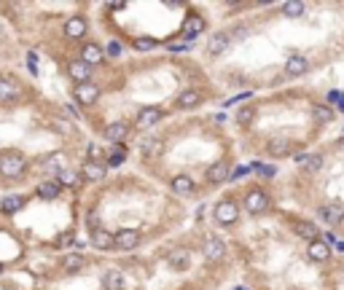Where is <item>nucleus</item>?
<instances>
[{"label": "nucleus", "instance_id": "nucleus-1", "mask_svg": "<svg viewBox=\"0 0 344 290\" xmlns=\"http://www.w3.org/2000/svg\"><path fill=\"white\" fill-rule=\"evenodd\" d=\"M0 175L6 180H19V177L27 175V158L19 153V151H3L0 153Z\"/></svg>", "mask_w": 344, "mask_h": 290}, {"label": "nucleus", "instance_id": "nucleus-2", "mask_svg": "<svg viewBox=\"0 0 344 290\" xmlns=\"http://www.w3.org/2000/svg\"><path fill=\"white\" fill-rule=\"evenodd\" d=\"M245 210L250 215H264L269 210V194L264 188H247L245 191Z\"/></svg>", "mask_w": 344, "mask_h": 290}, {"label": "nucleus", "instance_id": "nucleus-3", "mask_svg": "<svg viewBox=\"0 0 344 290\" xmlns=\"http://www.w3.org/2000/svg\"><path fill=\"white\" fill-rule=\"evenodd\" d=\"M213 218L218 226H234L237 218H240V207L232 202V199H221L213 210Z\"/></svg>", "mask_w": 344, "mask_h": 290}, {"label": "nucleus", "instance_id": "nucleus-4", "mask_svg": "<svg viewBox=\"0 0 344 290\" xmlns=\"http://www.w3.org/2000/svg\"><path fill=\"white\" fill-rule=\"evenodd\" d=\"M140 245V231L137 229H119L113 234V247L116 250H135Z\"/></svg>", "mask_w": 344, "mask_h": 290}, {"label": "nucleus", "instance_id": "nucleus-5", "mask_svg": "<svg viewBox=\"0 0 344 290\" xmlns=\"http://www.w3.org/2000/svg\"><path fill=\"white\" fill-rule=\"evenodd\" d=\"M161 108H156V105H142L140 110H137V118H135V124L140 126V129H151V126H156L159 121H161Z\"/></svg>", "mask_w": 344, "mask_h": 290}, {"label": "nucleus", "instance_id": "nucleus-6", "mask_svg": "<svg viewBox=\"0 0 344 290\" xmlns=\"http://www.w3.org/2000/svg\"><path fill=\"white\" fill-rule=\"evenodd\" d=\"M73 94H75V100H78V105L89 108V105H94V102L100 100V89L94 86V83H75Z\"/></svg>", "mask_w": 344, "mask_h": 290}, {"label": "nucleus", "instance_id": "nucleus-7", "mask_svg": "<svg viewBox=\"0 0 344 290\" xmlns=\"http://www.w3.org/2000/svg\"><path fill=\"white\" fill-rule=\"evenodd\" d=\"M202 255L207 258V261H223L226 258V245L218 237H207L205 239V245H202Z\"/></svg>", "mask_w": 344, "mask_h": 290}, {"label": "nucleus", "instance_id": "nucleus-8", "mask_svg": "<svg viewBox=\"0 0 344 290\" xmlns=\"http://www.w3.org/2000/svg\"><path fill=\"white\" fill-rule=\"evenodd\" d=\"M291 229H293L296 237H301V239H307V242L320 239V231H318V226H314L312 220H301V218H296V220H291Z\"/></svg>", "mask_w": 344, "mask_h": 290}, {"label": "nucleus", "instance_id": "nucleus-9", "mask_svg": "<svg viewBox=\"0 0 344 290\" xmlns=\"http://www.w3.org/2000/svg\"><path fill=\"white\" fill-rule=\"evenodd\" d=\"M307 70H309V59L304 54H291L288 62H285V76H291V78H299Z\"/></svg>", "mask_w": 344, "mask_h": 290}, {"label": "nucleus", "instance_id": "nucleus-10", "mask_svg": "<svg viewBox=\"0 0 344 290\" xmlns=\"http://www.w3.org/2000/svg\"><path fill=\"white\" fill-rule=\"evenodd\" d=\"M205 177H207L210 185H221V183H226L228 177H232V167H228V162H215V164L207 170Z\"/></svg>", "mask_w": 344, "mask_h": 290}, {"label": "nucleus", "instance_id": "nucleus-11", "mask_svg": "<svg viewBox=\"0 0 344 290\" xmlns=\"http://www.w3.org/2000/svg\"><path fill=\"white\" fill-rule=\"evenodd\" d=\"M105 137H108L113 145H121L124 140L129 137V124L127 121H110V124L105 126Z\"/></svg>", "mask_w": 344, "mask_h": 290}, {"label": "nucleus", "instance_id": "nucleus-12", "mask_svg": "<svg viewBox=\"0 0 344 290\" xmlns=\"http://www.w3.org/2000/svg\"><path fill=\"white\" fill-rule=\"evenodd\" d=\"M202 105V91L199 89H186V91H180L178 100H175V108L180 110H194Z\"/></svg>", "mask_w": 344, "mask_h": 290}, {"label": "nucleus", "instance_id": "nucleus-13", "mask_svg": "<svg viewBox=\"0 0 344 290\" xmlns=\"http://www.w3.org/2000/svg\"><path fill=\"white\" fill-rule=\"evenodd\" d=\"M228 43H232V35L228 33H215L207 41V57H221V54H226Z\"/></svg>", "mask_w": 344, "mask_h": 290}, {"label": "nucleus", "instance_id": "nucleus-14", "mask_svg": "<svg viewBox=\"0 0 344 290\" xmlns=\"http://www.w3.org/2000/svg\"><path fill=\"white\" fill-rule=\"evenodd\" d=\"M266 151H269V156H274V158H282V156H291L293 145H291L288 137H269Z\"/></svg>", "mask_w": 344, "mask_h": 290}, {"label": "nucleus", "instance_id": "nucleus-15", "mask_svg": "<svg viewBox=\"0 0 344 290\" xmlns=\"http://www.w3.org/2000/svg\"><path fill=\"white\" fill-rule=\"evenodd\" d=\"M320 218L328 223V226H339V223L344 220V207L339 202H333V204H323L320 207Z\"/></svg>", "mask_w": 344, "mask_h": 290}, {"label": "nucleus", "instance_id": "nucleus-16", "mask_svg": "<svg viewBox=\"0 0 344 290\" xmlns=\"http://www.w3.org/2000/svg\"><path fill=\"white\" fill-rule=\"evenodd\" d=\"M307 255L314 261V264H326V261L331 258V247H328V242H323V239H314V242H309Z\"/></svg>", "mask_w": 344, "mask_h": 290}, {"label": "nucleus", "instance_id": "nucleus-17", "mask_svg": "<svg viewBox=\"0 0 344 290\" xmlns=\"http://www.w3.org/2000/svg\"><path fill=\"white\" fill-rule=\"evenodd\" d=\"M89 242H92V247H97V250H110L113 247V234L102 226H94Z\"/></svg>", "mask_w": 344, "mask_h": 290}, {"label": "nucleus", "instance_id": "nucleus-18", "mask_svg": "<svg viewBox=\"0 0 344 290\" xmlns=\"http://www.w3.org/2000/svg\"><path fill=\"white\" fill-rule=\"evenodd\" d=\"M68 73H70V78L75 83H89V78H92V68L86 62H81V59H73L68 65Z\"/></svg>", "mask_w": 344, "mask_h": 290}, {"label": "nucleus", "instance_id": "nucleus-19", "mask_svg": "<svg viewBox=\"0 0 344 290\" xmlns=\"http://www.w3.org/2000/svg\"><path fill=\"white\" fill-rule=\"evenodd\" d=\"M105 59V51H102V46L97 43H83V49H81V62H86L92 68V65H100Z\"/></svg>", "mask_w": 344, "mask_h": 290}, {"label": "nucleus", "instance_id": "nucleus-20", "mask_svg": "<svg viewBox=\"0 0 344 290\" xmlns=\"http://www.w3.org/2000/svg\"><path fill=\"white\" fill-rule=\"evenodd\" d=\"M199 33H205V19L199 14H188L183 19V35L186 38H196Z\"/></svg>", "mask_w": 344, "mask_h": 290}, {"label": "nucleus", "instance_id": "nucleus-21", "mask_svg": "<svg viewBox=\"0 0 344 290\" xmlns=\"http://www.w3.org/2000/svg\"><path fill=\"white\" fill-rule=\"evenodd\" d=\"M105 175H108V170H105V164L86 162V164L81 167V177H83V180H89V183H97V180H102Z\"/></svg>", "mask_w": 344, "mask_h": 290}, {"label": "nucleus", "instance_id": "nucleus-22", "mask_svg": "<svg viewBox=\"0 0 344 290\" xmlns=\"http://www.w3.org/2000/svg\"><path fill=\"white\" fill-rule=\"evenodd\" d=\"M65 35H68L70 41H78L86 35V19L83 16H73V19L65 22Z\"/></svg>", "mask_w": 344, "mask_h": 290}, {"label": "nucleus", "instance_id": "nucleus-23", "mask_svg": "<svg viewBox=\"0 0 344 290\" xmlns=\"http://www.w3.org/2000/svg\"><path fill=\"white\" fill-rule=\"evenodd\" d=\"M169 188L180 196H188V194H194V180H191L188 175H175L169 180Z\"/></svg>", "mask_w": 344, "mask_h": 290}, {"label": "nucleus", "instance_id": "nucleus-24", "mask_svg": "<svg viewBox=\"0 0 344 290\" xmlns=\"http://www.w3.org/2000/svg\"><path fill=\"white\" fill-rule=\"evenodd\" d=\"M60 194H62V185H60V180H46V183H41V185H38V196H41V199H46V202L56 199Z\"/></svg>", "mask_w": 344, "mask_h": 290}, {"label": "nucleus", "instance_id": "nucleus-25", "mask_svg": "<svg viewBox=\"0 0 344 290\" xmlns=\"http://www.w3.org/2000/svg\"><path fill=\"white\" fill-rule=\"evenodd\" d=\"M102 287L105 290H124V287H127V279H124L121 271L113 269V271H108V274L102 277Z\"/></svg>", "mask_w": 344, "mask_h": 290}, {"label": "nucleus", "instance_id": "nucleus-26", "mask_svg": "<svg viewBox=\"0 0 344 290\" xmlns=\"http://www.w3.org/2000/svg\"><path fill=\"white\" fill-rule=\"evenodd\" d=\"M83 266H86V258L81 252H70V255H65V261H62V269L68 271V274H75V271H81Z\"/></svg>", "mask_w": 344, "mask_h": 290}, {"label": "nucleus", "instance_id": "nucleus-27", "mask_svg": "<svg viewBox=\"0 0 344 290\" xmlns=\"http://www.w3.org/2000/svg\"><path fill=\"white\" fill-rule=\"evenodd\" d=\"M24 207V196H19V194H11V196H6L3 202H0V210H3L6 215H14Z\"/></svg>", "mask_w": 344, "mask_h": 290}, {"label": "nucleus", "instance_id": "nucleus-28", "mask_svg": "<svg viewBox=\"0 0 344 290\" xmlns=\"http://www.w3.org/2000/svg\"><path fill=\"white\" fill-rule=\"evenodd\" d=\"M19 97V86L8 78H0V102H11Z\"/></svg>", "mask_w": 344, "mask_h": 290}, {"label": "nucleus", "instance_id": "nucleus-29", "mask_svg": "<svg viewBox=\"0 0 344 290\" xmlns=\"http://www.w3.org/2000/svg\"><path fill=\"white\" fill-rule=\"evenodd\" d=\"M304 11H307V6L299 3V0H288V3H282V16H288V19H299V16H304Z\"/></svg>", "mask_w": 344, "mask_h": 290}, {"label": "nucleus", "instance_id": "nucleus-30", "mask_svg": "<svg viewBox=\"0 0 344 290\" xmlns=\"http://www.w3.org/2000/svg\"><path fill=\"white\" fill-rule=\"evenodd\" d=\"M309 113H312V118L318 121V124H328V121L333 118V110L328 105H309Z\"/></svg>", "mask_w": 344, "mask_h": 290}, {"label": "nucleus", "instance_id": "nucleus-31", "mask_svg": "<svg viewBox=\"0 0 344 290\" xmlns=\"http://www.w3.org/2000/svg\"><path fill=\"white\" fill-rule=\"evenodd\" d=\"M301 162H304V170L307 172H320L323 164H326V158H323L320 153H312V156H304Z\"/></svg>", "mask_w": 344, "mask_h": 290}, {"label": "nucleus", "instance_id": "nucleus-32", "mask_svg": "<svg viewBox=\"0 0 344 290\" xmlns=\"http://www.w3.org/2000/svg\"><path fill=\"white\" fill-rule=\"evenodd\" d=\"M65 170V167H62V156H46L43 158V172H56V175H60Z\"/></svg>", "mask_w": 344, "mask_h": 290}, {"label": "nucleus", "instance_id": "nucleus-33", "mask_svg": "<svg viewBox=\"0 0 344 290\" xmlns=\"http://www.w3.org/2000/svg\"><path fill=\"white\" fill-rule=\"evenodd\" d=\"M124 158H127V151H124L121 145H116V151H113V153L108 156V167H110V170H116V167H121V164H124Z\"/></svg>", "mask_w": 344, "mask_h": 290}, {"label": "nucleus", "instance_id": "nucleus-34", "mask_svg": "<svg viewBox=\"0 0 344 290\" xmlns=\"http://www.w3.org/2000/svg\"><path fill=\"white\" fill-rule=\"evenodd\" d=\"M186 264H188V252L186 250H175L169 255V266L172 269H180V266H186Z\"/></svg>", "mask_w": 344, "mask_h": 290}, {"label": "nucleus", "instance_id": "nucleus-35", "mask_svg": "<svg viewBox=\"0 0 344 290\" xmlns=\"http://www.w3.org/2000/svg\"><path fill=\"white\" fill-rule=\"evenodd\" d=\"M154 151H156V140H154V137H146V140H140V153L151 156Z\"/></svg>", "mask_w": 344, "mask_h": 290}, {"label": "nucleus", "instance_id": "nucleus-36", "mask_svg": "<svg viewBox=\"0 0 344 290\" xmlns=\"http://www.w3.org/2000/svg\"><path fill=\"white\" fill-rule=\"evenodd\" d=\"M154 46H156V41L148 38V35H146V38H137V41H135V49H137V51H151Z\"/></svg>", "mask_w": 344, "mask_h": 290}, {"label": "nucleus", "instance_id": "nucleus-37", "mask_svg": "<svg viewBox=\"0 0 344 290\" xmlns=\"http://www.w3.org/2000/svg\"><path fill=\"white\" fill-rule=\"evenodd\" d=\"M102 158H105V148H100V145H89V162L102 164Z\"/></svg>", "mask_w": 344, "mask_h": 290}, {"label": "nucleus", "instance_id": "nucleus-38", "mask_svg": "<svg viewBox=\"0 0 344 290\" xmlns=\"http://www.w3.org/2000/svg\"><path fill=\"white\" fill-rule=\"evenodd\" d=\"M237 121H240V124H250V121H253V108L245 105L240 113H237Z\"/></svg>", "mask_w": 344, "mask_h": 290}, {"label": "nucleus", "instance_id": "nucleus-39", "mask_svg": "<svg viewBox=\"0 0 344 290\" xmlns=\"http://www.w3.org/2000/svg\"><path fill=\"white\" fill-rule=\"evenodd\" d=\"M75 180H78V175H75V172H70V170H62L60 172V185H70Z\"/></svg>", "mask_w": 344, "mask_h": 290}, {"label": "nucleus", "instance_id": "nucleus-40", "mask_svg": "<svg viewBox=\"0 0 344 290\" xmlns=\"http://www.w3.org/2000/svg\"><path fill=\"white\" fill-rule=\"evenodd\" d=\"M255 170H258L261 177H274V167H269V164H258Z\"/></svg>", "mask_w": 344, "mask_h": 290}, {"label": "nucleus", "instance_id": "nucleus-41", "mask_svg": "<svg viewBox=\"0 0 344 290\" xmlns=\"http://www.w3.org/2000/svg\"><path fill=\"white\" fill-rule=\"evenodd\" d=\"M27 68H30V73H33V76H38V57H35L33 51L27 54Z\"/></svg>", "mask_w": 344, "mask_h": 290}, {"label": "nucleus", "instance_id": "nucleus-42", "mask_svg": "<svg viewBox=\"0 0 344 290\" xmlns=\"http://www.w3.org/2000/svg\"><path fill=\"white\" fill-rule=\"evenodd\" d=\"M108 54H110V57H119V54H121V43L110 41V43H108Z\"/></svg>", "mask_w": 344, "mask_h": 290}, {"label": "nucleus", "instance_id": "nucleus-43", "mask_svg": "<svg viewBox=\"0 0 344 290\" xmlns=\"http://www.w3.org/2000/svg\"><path fill=\"white\" fill-rule=\"evenodd\" d=\"M54 126H56V132H62V135H68V132H70V126L65 124V121H54Z\"/></svg>", "mask_w": 344, "mask_h": 290}, {"label": "nucleus", "instance_id": "nucleus-44", "mask_svg": "<svg viewBox=\"0 0 344 290\" xmlns=\"http://www.w3.org/2000/svg\"><path fill=\"white\" fill-rule=\"evenodd\" d=\"M70 242H73V234H65V237H62L60 242H56V245H60V247H68Z\"/></svg>", "mask_w": 344, "mask_h": 290}, {"label": "nucleus", "instance_id": "nucleus-45", "mask_svg": "<svg viewBox=\"0 0 344 290\" xmlns=\"http://www.w3.org/2000/svg\"><path fill=\"white\" fill-rule=\"evenodd\" d=\"M247 172V167H237V172H232V177H242Z\"/></svg>", "mask_w": 344, "mask_h": 290}, {"label": "nucleus", "instance_id": "nucleus-46", "mask_svg": "<svg viewBox=\"0 0 344 290\" xmlns=\"http://www.w3.org/2000/svg\"><path fill=\"white\" fill-rule=\"evenodd\" d=\"M0 274H3V264H0Z\"/></svg>", "mask_w": 344, "mask_h": 290}]
</instances>
